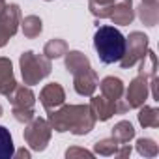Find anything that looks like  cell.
<instances>
[{
	"label": "cell",
	"mask_w": 159,
	"mask_h": 159,
	"mask_svg": "<svg viewBox=\"0 0 159 159\" xmlns=\"http://www.w3.org/2000/svg\"><path fill=\"white\" fill-rule=\"evenodd\" d=\"M13 152H15V146H13V137L10 129L0 125V159H11Z\"/></svg>",
	"instance_id": "603a6c76"
},
{
	"label": "cell",
	"mask_w": 159,
	"mask_h": 159,
	"mask_svg": "<svg viewBox=\"0 0 159 159\" xmlns=\"http://www.w3.org/2000/svg\"><path fill=\"white\" fill-rule=\"evenodd\" d=\"M13 157H15V159H30V152L25 150V148H21V150L13 152Z\"/></svg>",
	"instance_id": "484cf974"
},
{
	"label": "cell",
	"mask_w": 159,
	"mask_h": 159,
	"mask_svg": "<svg viewBox=\"0 0 159 159\" xmlns=\"http://www.w3.org/2000/svg\"><path fill=\"white\" fill-rule=\"evenodd\" d=\"M4 114V109H2V105H0V116H2Z\"/></svg>",
	"instance_id": "f1b7e54d"
},
{
	"label": "cell",
	"mask_w": 159,
	"mask_h": 159,
	"mask_svg": "<svg viewBox=\"0 0 159 159\" xmlns=\"http://www.w3.org/2000/svg\"><path fill=\"white\" fill-rule=\"evenodd\" d=\"M111 137L116 139L120 144H127V142H131V140L135 139V127H133L131 122L120 120L118 124H114V127H112V131H111Z\"/></svg>",
	"instance_id": "e0dca14e"
},
{
	"label": "cell",
	"mask_w": 159,
	"mask_h": 159,
	"mask_svg": "<svg viewBox=\"0 0 159 159\" xmlns=\"http://www.w3.org/2000/svg\"><path fill=\"white\" fill-rule=\"evenodd\" d=\"M98 84H99V77H98L96 69H92V67L73 75V88L79 96H84V98L94 96L98 90Z\"/></svg>",
	"instance_id": "30bf717a"
},
{
	"label": "cell",
	"mask_w": 159,
	"mask_h": 159,
	"mask_svg": "<svg viewBox=\"0 0 159 159\" xmlns=\"http://www.w3.org/2000/svg\"><path fill=\"white\" fill-rule=\"evenodd\" d=\"M135 148H137V152H139L142 157H155V155L159 153V146H157L155 140L150 139V137H140V139H137Z\"/></svg>",
	"instance_id": "cb8c5ba5"
},
{
	"label": "cell",
	"mask_w": 159,
	"mask_h": 159,
	"mask_svg": "<svg viewBox=\"0 0 159 159\" xmlns=\"http://www.w3.org/2000/svg\"><path fill=\"white\" fill-rule=\"evenodd\" d=\"M142 2H150V4H159V0H142Z\"/></svg>",
	"instance_id": "83f0119b"
},
{
	"label": "cell",
	"mask_w": 159,
	"mask_h": 159,
	"mask_svg": "<svg viewBox=\"0 0 159 159\" xmlns=\"http://www.w3.org/2000/svg\"><path fill=\"white\" fill-rule=\"evenodd\" d=\"M109 19L112 21V25L118 26H127L133 23L135 19V10H133V0H116Z\"/></svg>",
	"instance_id": "7c38bea8"
},
{
	"label": "cell",
	"mask_w": 159,
	"mask_h": 159,
	"mask_svg": "<svg viewBox=\"0 0 159 159\" xmlns=\"http://www.w3.org/2000/svg\"><path fill=\"white\" fill-rule=\"evenodd\" d=\"M64 56H66V60H64L66 69H67L71 75H77V73H81V71L92 67L88 56H86L84 52H81V51H67Z\"/></svg>",
	"instance_id": "9a60e30c"
},
{
	"label": "cell",
	"mask_w": 159,
	"mask_h": 159,
	"mask_svg": "<svg viewBox=\"0 0 159 159\" xmlns=\"http://www.w3.org/2000/svg\"><path fill=\"white\" fill-rule=\"evenodd\" d=\"M137 15L146 26H155L159 21V4H150V2H140L137 8Z\"/></svg>",
	"instance_id": "2e32d148"
},
{
	"label": "cell",
	"mask_w": 159,
	"mask_h": 159,
	"mask_svg": "<svg viewBox=\"0 0 159 159\" xmlns=\"http://www.w3.org/2000/svg\"><path fill=\"white\" fill-rule=\"evenodd\" d=\"M116 0H88V10L96 19H109Z\"/></svg>",
	"instance_id": "44dd1931"
},
{
	"label": "cell",
	"mask_w": 159,
	"mask_h": 159,
	"mask_svg": "<svg viewBox=\"0 0 159 159\" xmlns=\"http://www.w3.org/2000/svg\"><path fill=\"white\" fill-rule=\"evenodd\" d=\"M49 124L58 133H73L77 137L86 135L94 129L96 118L88 105H60L49 112Z\"/></svg>",
	"instance_id": "6da1fadb"
},
{
	"label": "cell",
	"mask_w": 159,
	"mask_h": 159,
	"mask_svg": "<svg viewBox=\"0 0 159 159\" xmlns=\"http://www.w3.org/2000/svg\"><path fill=\"white\" fill-rule=\"evenodd\" d=\"M148 96H150V77L139 73L124 92V99L129 105V109H139L140 105L146 103Z\"/></svg>",
	"instance_id": "9c48e42d"
},
{
	"label": "cell",
	"mask_w": 159,
	"mask_h": 159,
	"mask_svg": "<svg viewBox=\"0 0 159 159\" xmlns=\"http://www.w3.org/2000/svg\"><path fill=\"white\" fill-rule=\"evenodd\" d=\"M21 28H23L25 38L34 39L43 32V23L38 15H26L25 19H21Z\"/></svg>",
	"instance_id": "d6986e66"
},
{
	"label": "cell",
	"mask_w": 159,
	"mask_h": 159,
	"mask_svg": "<svg viewBox=\"0 0 159 159\" xmlns=\"http://www.w3.org/2000/svg\"><path fill=\"white\" fill-rule=\"evenodd\" d=\"M21 25V8L17 4H6L0 13V49H2L19 30Z\"/></svg>",
	"instance_id": "ba28073f"
},
{
	"label": "cell",
	"mask_w": 159,
	"mask_h": 159,
	"mask_svg": "<svg viewBox=\"0 0 159 159\" xmlns=\"http://www.w3.org/2000/svg\"><path fill=\"white\" fill-rule=\"evenodd\" d=\"M10 103H11V114L19 124H28L36 112H34V105H36V96L32 92L30 86L26 84H17L13 88V92L8 96Z\"/></svg>",
	"instance_id": "277c9868"
},
{
	"label": "cell",
	"mask_w": 159,
	"mask_h": 159,
	"mask_svg": "<svg viewBox=\"0 0 159 159\" xmlns=\"http://www.w3.org/2000/svg\"><path fill=\"white\" fill-rule=\"evenodd\" d=\"M45 2H52V0H45Z\"/></svg>",
	"instance_id": "f546056e"
},
{
	"label": "cell",
	"mask_w": 159,
	"mask_h": 159,
	"mask_svg": "<svg viewBox=\"0 0 159 159\" xmlns=\"http://www.w3.org/2000/svg\"><path fill=\"white\" fill-rule=\"evenodd\" d=\"M118 150H120V142L116 139H112V137L101 139V140H98L94 144V153L96 155H103V157H111V155L116 157Z\"/></svg>",
	"instance_id": "7402d4cb"
},
{
	"label": "cell",
	"mask_w": 159,
	"mask_h": 159,
	"mask_svg": "<svg viewBox=\"0 0 159 159\" xmlns=\"http://www.w3.org/2000/svg\"><path fill=\"white\" fill-rule=\"evenodd\" d=\"M98 86H99V90H101V96H105L107 99H112V101L124 99L125 86H124V83H122V79H118V77H105Z\"/></svg>",
	"instance_id": "5bb4252c"
},
{
	"label": "cell",
	"mask_w": 159,
	"mask_h": 159,
	"mask_svg": "<svg viewBox=\"0 0 159 159\" xmlns=\"http://www.w3.org/2000/svg\"><path fill=\"white\" fill-rule=\"evenodd\" d=\"M4 8H6V0H0V13L4 11Z\"/></svg>",
	"instance_id": "4316f807"
},
{
	"label": "cell",
	"mask_w": 159,
	"mask_h": 159,
	"mask_svg": "<svg viewBox=\"0 0 159 159\" xmlns=\"http://www.w3.org/2000/svg\"><path fill=\"white\" fill-rule=\"evenodd\" d=\"M94 49L103 64H116L125 51V36L112 25L98 26L94 34Z\"/></svg>",
	"instance_id": "7a4b0ae2"
},
{
	"label": "cell",
	"mask_w": 159,
	"mask_h": 159,
	"mask_svg": "<svg viewBox=\"0 0 159 159\" xmlns=\"http://www.w3.org/2000/svg\"><path fill=\"white\" fill-rule=\"evenodd\" d=\"M88 107H90L96 122H107L114 114H125L129 111V105L125 103V99L112 101V99H107L101 94L99 96H90V105Z\"/></svg>",
	"instance_id": "52a82bcc"
},
{
	"label": "cell",
	"mask_w": 159,
	"mask_h": 159,
	"mask_svg": "<svg viewBox=\"0 0 159 159\" xmlns=\"http://www.w3.org/2000/svg\"><path fill=\"white\" fill-rule=\"evenodd\" d=\"M94 155H96L94 152H90L86 148H81V146H71V148L66 150V157L67 159H75V157H88V159H92Z\"/></svg>",
	"instance_id": "d4e9b609"
},
{
	"label": "cell",
	"mask_w": 159,
	"mask_h": 159,
	"mask_svg": "<svg viewBox=\"0 0 159 159\" xmlns=\"http://www.w3.org/2000/svg\"><path fill=\"white\" fill-rule=\"evenodd\" d=\"M15 86H17V81H15V75H13L11 60L0 56V96L8 98Z\"/></svg>",
	"instance_id": "4fadbf2b"
},
{
	"label": "cell",
	"mask_w": 159,
	"mask_h": 159,
	"mask_svg": "<svg viewBox=\"0 0 159 159\" xmlns=\"http://www.w3.org/2000/svg\"><path fill=\"white\" fill-rule=\"evenodd\" d=\"M67 51H69L67 43H66L64 39H60V38H52V39H49V41L45 43V47H43V54H45L49 60L62 58Z\"/></svg>",
	"instance_id": "ffe728a7"
},
{
	"label": "cell",
	"mask_w": 159,
	"mask_h": 159,
	"mask_svg": "<svg viewBox=\"0 0 159 159\" xmlns=\"http://www.w3.org/2000/svg\"><path fill=\"white\" fill-rule=\"evenodd\" d=\"M148 36L144 32H131L127 38H125V51H124V56L122 60L118 62L124 69L127 67H133L135 64H139L146 52H148Z\"/></svg>",
	"instance_id": "8992f818"
},
{
	"label": "cell",
	"mask_w": 159,
	"mask_h": 159,
	"mask_svg": "<svg viewBox=\"0 0 159 159\" xmlns=\"http://www.w3.org/2000/svg\"><path fill=\"white\" fill-rule=\"evenodd\" d=\"M23 137H25V142L28 144L30 150H34V152H43V150L49 146V142H51L52 127H51L49 120H45V118H36V116H34V118L26 124Z\"/></svg>",
	"instance_id": "5b68a950"
},
{
	"label": "cell",
	"mask_w": 159,
	"mask_h": 159,
	"mask_svg": "<svg viewBox=\"0 0 159 159\" xmlns=\"http://www.w3.org/2000/svg\"><path fill=\"white\" fill-rule=\"evenodd\" d=\"M137 116H139V124H140L142 127H150V129L159 127V111H157L155 107L140 105Z\"/></svg>",
	"instance_id": "ac0fdd59"
},
{
	"label": "cell",
	"mask_w": 159,
	"mask_h": 159,
	"mask_svg": "<svg viewBox=\"0 0 159 159\" xmlns=\"http://www.w3.org/2000/svg\"><path fill=\"white\" fill-rule=\"evenodd\" d=\"M39 101H41V105H43V109L47 112H51V111L58 109L60 105H64L66 92H64L62 84L60 83H49V84H45L41 88V92H39Z\"/></svg>",
	"instance_id": "8fae6325"
},
{
	"label": "cell",
	"mask_w": 159,
	"mask_h": 159,
	"mask_svg": "<svg viewBox=\"0 0 159 159\" xmlns=\"http://www.w3.org/2000/svg\"><path fill=\"white\" fill-rule=\"evenodd\" d=\"M19 67L23 75V83L26 86L39 84L52 71V64L45 54H36L34 51H25L19 58Z\"/></svg>",
	"instance_id": "3957f363"
}]
</instances>
